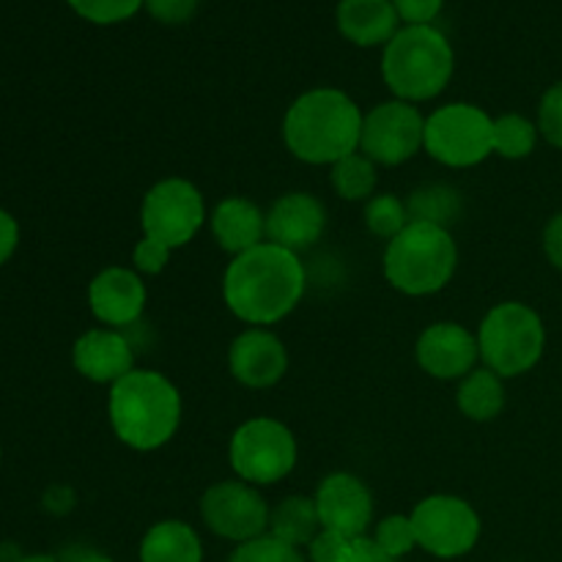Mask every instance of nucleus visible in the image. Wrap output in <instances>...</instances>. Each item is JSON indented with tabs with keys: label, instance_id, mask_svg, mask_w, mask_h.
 Returning a JSON list of instances; mask_svg holds the SVG:
<instances>
[{
	"label": "nucleus",
	"instance_id": "obj_6",
	"mask_svg": "<svg viewBox=\"0 0 562 562\" xmlns=\"http://www.w3.org/2000/svg\"><path fill=\"white\" fill-rule=\"evenodd\" d=\"M483 366L497 376L514 379L532 371L547 349V327L525 302H499L483 316L477 329Z\"/></svg>",
	"mask_w": 562,
	"mask_h": 562
},
{
	"label": "nucleus",
	"instance_id": "obj_27",
	"mask_svg": "<svg viewBox=\"0 0 562 562\" xmlns=\"http://www.w3.org/2000/svg\"><path fill=\"white\" fill-rule=\"evenodd\" d=\"M409 223L412 220L409 212H406V201H401L393 192L373 195L371 201H366V228L379 239H395Z\"/></svg>",
	"mask_w": 562,
	"mask_h": 562
},
{
	"label": "nucleus",
	"instance_id": "obj_39",
	"mask_svg": "<svg viewBox=\"0 0 562 562\" xmlns=\"http://www.w3.org/2000/svg\"><path fill=\"white\" fill-rule=\"evenodd\" d=\"M75 562H113V560H110L108 554H102V552H82Z\"/></svg>",
	"mask_w": 562,
	"mask_h": 562
},
{
	"label": "nucleus",
	"instance_id": "obj_31",
	"mask_svg": "<svg viewBox=\"0 0 562 562\" xmlns=\"http://www.w3.org/2000/svg\"><path fill=\"white\" fill-rule=\"evenodd\" d=\"M538 132L547 137L549 146L562 148V82H554L538 108Z\"/></svg>",
	"mask_w": 562,
	"mask_h": 562
},
{
	"label": "nucleus",
	"instance_id": "obj_12",
	"mask_svg": "<svg viewBox=\"0 0 562 562\" xmlns=\"http://www.w3.org/2000/svg\"><path fill=\"white\" fill-rule=\"evenodd\" d=\"M269 505L258 486L245 481H220L201 497V516L214 536L234 541L236 547L269 532Z\"/></svg>",
	"mask_w": 562,
	"mask_h": 562
},
{
	"label": "nucleus",
	"instance_id": "obj_13",
	"mask_svg": "<svg viewBox=\"0 0 562 562\" xmlns=\"http://www.w3.org/2000/svg\"><path fill=\"white\" fill-rule=\"evenodd\" d=\"M417 366L434 379H464L472 373L481 360V346L477 335H472L464 324L437 322L426 327L415 346Z\"/></svg>",
	"mask_w": 562,
	"mask_h": 562
},
{
	"label": "nucleus",
	"instance_id": "obj_25",
	"mask_svg": "<svg viewBox=\"0 0 562 562\" xmlns=\"http://www.w3.org/2000/svg\"><path fill=\"white\" fill-rule=\"evenodd\" d=\"M329 181L344 201H371L379 181L376 162H371L362 151H355L329 165Z\"/></svg>",
	"mask_w": 562,
	"mask_h": 562
},
{
	"label": "nucleus",
	"instance_id": "obj_11",
	"mask_svg": "<svg viewBox=\"0 0 562 562\" xmlns=\"http://www.w3.org/2000/svg\"><path fill=\"white\" fill-rule=\"evenodd\" d=\"M423 137H426V119L420 110L404 99H390L376 104L362 119L360 151L371 162L395 168L409 162L420 151Z\"/></svg>",
	"mask_w": 562,
	"mask_h": 562
},
{
	"label": "nucleus",
	"instance_id": "obj_3",
	"mask_svg": "<svg viewBox=\"0 0 562 562\" xmlns=\"http://www.w3.org/2000/svg\"><path fill=\"white\" fill-rule=\"evenodd\" d=\"M181 393L165 373L135 368L110 387L108 417L119 442L137 453L165 448L181 426Z\"/></svg>",
	"mask_w": 562,
	"mask_h": 562
},
{
	"label": "nucleus",
	"instance_id": "obj_29",
	"mask_svg": "<svg viewBox=\"0 0 562 562\" xmlns=\"http://www.w3.org/2000/svg\"><path fill=\"white\" fill-rule=\"evenodd\" d=\"M373 541L382 552H387L390 558L401 560L417 547L415 525H412V516H387L376 525V532H373Z\"/></svg>",
	"mask_w": 562,
	"mask_h": 562
},
{
	"label": "nucleus",
	"instance_id": "obj_34",
	"mask_svg": "<svg viewBox=\"0 0 562 562\" xmlns=\"http://www.w3.org/2000/svg\"><path fill=\"white\" fill-rule=\"evenodd\" d=\"M168 258H170V247L157 239H148V236H143V239L135 245V250H132V263H135L137 272L151 274V278L168 267Z\"/></svg>",
	"mask_w": 562,
	"mask_h": 562
},
{
	"label": "nucleus",
	"instance_id": "obj_1",
	"mask_svg": "<svg viewBox=\"0 0 562 562\" xmlns=\"http://www.w3.org/2000/svg\"><path fill=\"white\" fill-rule=\"evenodd\" d=\"M307 289L305 263L296 252L263 241L231 258L223 274V300L239 322L272 327L296 311Z\"/></svg>",
	"mask_w": 562,
	"mask_h": 562
},
{
	"label": "nucleus",
	"instance_id": "obj_10",
	"mask_svg": "<svg viewBox=\"0 0 562 562\" xmlns=\"http://www.w3.org/2000/svg\"><path fill=\"white\" fill-rule=\"evenodd\" d=\"M206 223V203L192 181L162 179L143 195L140 225L143 236L168 245L170 250L190 245Z\"/></svg>",
	"mask_w": 562,
	"mask_h": 562
},
{
	"label": "nucleus",
	"instance_id": "obj_23",
	"mask_svg": "<svg viewBox=\"0 0 562 562\" xmlns=\"http://www.w3.org/2000/svg\"><path fill=\"white\" fill-rule=\"evenodd\" d=\"M456 404H459L461 415L467 420L475 423H488L505 409V384L503 376L492 371V368H475L472 373H467L459 384V393H456Z\"/></svg>",
	"mask_w": 562,
	"mask_h": 562
},
{
	"label": "nucleus",
	"instance_id": "obj_35",
	"mask_svg": "<svg viewBox=\"0 0 562 562\" xmlns=\"http://www.w3.org/2000/svg\"><path fill=\"white\" fill-rule=\"evenodd\" d=\"M393 5L406 25H431L442 11L445 0H393Z\"/></svg>",
	"mask_w": 562,
	"mask_h": 562
},
{
	"label": "nucleus",
	"instance_id": "obj_9",
	"mask_svg": "<svg viewBox=\"0 0 562 562\" xmlns=\"http://www.w3.org/2000/svg\"><path fill=\"white\" fill-rule=\"evenodd\" d=\"M409 516L417 547L439 560L464 558L481 541V516L456 494H431L420 499Z\"/></svg>",
	"mask_w": 562,
	"mask_h": 562
},
{
	"label": "nucleus",
	"instance_id": "obj_33",
	"mask_svg": "<svg viewBox=\"0 0 562 562\" xmlns=\"http://www.w3.org/2000/svg\"><path fill=\"white\" fill-rule=\"evenodd\" d=\"M201 0H143V9L162 25H184L195 16Z\"/></svg>",
	"mask_w": 562,
	"mask_h": 562
},
{
	"label": "nucleus",
	"instance_id": "obj_22",
	"mask_svg": "<svg viewBox=\"0 0 562 562\" xmlns=\"http://www.w3.org/2000/svg\"><path fill=\"white\" fill-rule=\"evenodd\" d=\"M318 532H322V519H318V508L313 497L291 494V497L280 499L269 510V536L289 543V547H307Z\"/></svg>",
	"mask_w": 562,
	"mask_h": 562
},
{
	"label": "nucleus",
	"instance_id": "obj_18",
	"mask_svg": "<svg viewBox=\"0 0 562 562\" xmlns=\"http://www.w3.org/2000/svg\"><path fill=\"white\" fill-rule=\"evenodd\" d=\"M71 362H75L77 373L86 376L93 384H110L135 371V351H132L130 338L119 329L99 327L88 329L77 338L75 349H71Z\"/></svg>",
	"mask_w": 562,
	"mask_h": 562
},
{
	"label": "nucleus",
	"instance_id": "obj_30",
	"mask_svg": "<svg viewBox=\"0 0 562 562\" xmlns=\"http://www.w3.org/2000/svg\"><path fill=\"white\" fill-rule=\"evenodd\" d=\"M228 562H307L302 549L289 547V543L278 541L267 532V536L256 538V541L239 543L231 554Z\"/></svg>",
	"mask_w": 562,
	"mask_h": 562
},
{
	"label": "nucleus",
	"instance_id": "obj_8",
	"mask_svg": "<svg viewBox=\"0 0 562 562\" xmlns=\"http://www.w3.org/2000/svg\"><path fill=\"white\" fill-rule=\"evenodd\" d=\"M423 148L448 168H475L494 154V119L470 102H450L426 119Z\"/></svg>",
	"mask_w": 562,
	"mask_h": 562
},
{
	"label": "nucleus",
	"instance_id": "obj_20",
	"mask_svg": "<svg viewBox=\"0 0 562 562\" xmlns=\"http://www.w3.org/2000/svg\"><path fill=\"white\" fill-rule=\"evenodd\" d=\"M335 20L340 36L357 47H379L401 31L393 0H340Z\"/></svg>",
	"mask_w": 562,
	"mask_h": 562
},
{
	"label": "nucleus",
	"instance_id": "obj_40",
	"mask_svg": "<svg viewBox=\"0 0 562 562\" xmlns=\"http://www.w3.org/2000/svg\"><path fill=\"white\" fill-rule=\"evenodd\" d=\"M16 562H58L55 558H49V554H31V558H22Z\"/></svg>",
	"mask_w": 562,
	"mask_h": 562
},
{
	"label": "nucleus",
	"instance_id": "obj_19",
	"mask_svg": "<svg viewBox=\"0 0 562 562\" xmlns=\"http://www.w3.org/2000/svg\"><path fill=\"white\" fill-rule=\"evenodd\" d=\"M209 225L217 245L231 256H241L267 241V212H261L250 198H223L209 214Z\"/></svg>",
	"mask_w": 562,
	"mask_h": 562
},
{
	"label": "nucleus",
	"instance_id": "obj_37",
	"mask_svg": "<svg viewBox=\"0 0 562 562\" xmlns=\"http://www.w3.org/2000/svg\"><path fill=\"white\" fill-rule=\"evenodd\" d=\"M543 252H547L549 263L562 272V212L554 214L543 228Z\"/></svg>",
	"mask_w": 562,
	"mask_h": 562
},
{
	"label": "nucleus",
	"instance_id": "obj_28",
	"mask_svg": "<svg viewBox=\"0 0 562 562\" xmlns=\"http://www.w3.org/2000/svg\"><path fill=\"white\" fill-rule=\"evenodd\" d=\"M69 9L93 25H119L143 9V0H66Z\"/></svg>",
	"mask_w": 562,
	"mask_h": 562
},
{
	"label": "nucleus",
	"instance_id": "obj_14",
	"mask_svg": "<svg viewBox=\"0 0 562 562\" xmlns=\"http://www.w3.org/2000/svg\"><path fill=\"white\" fill-rule=\"evenodd\" d=\"M313 499H316L324 530H335L346 538H362L371 527V488L351 472H333L324 477Z\"/></svg>",
	"mask_w": 562,
	"mask_h": 562
},
{
	"label": "nucleus",
	"instance_id": "obj_16",
	"mask_svg": "<svg viewBox=\"0 0 562 562\" xmlns=\"http://www.w3.org/2000/svg\"><path fill=\"white\" fill-rule=\"evenodd\" d=\"M327 228V209L311 192H285L267 212V241L296 252L311 250Z\"/></svg>",
	"mask_w": 562,
	"mask_h": 562
},
{
	"label": "nucleus",
	"instance_id": "obj_5",
	"mask_svg": "<svg viewBox=\"0 0 562 562\" xmlns=\"http://www.w3.org/2000/svg\"><path fill=\"white\" fill-rule=\"evenodd\" d=\"M384 278L406 296H431L453 280L459 245L448 228L409 223L384 250Z\"/></svg>",
	"mask_w": 562,
	"mask_h": 562
},
{
	"label": "nucleus",
	"instance_id": "obj_4",
	"mask_svg": "<svg viewBox=\"0 0 562 562\" xmlns=\"http://www.w3.org/2000/svg\"><path fill=\"white\" fill-rule=\"evenodd\" d=\"M456 53L448 36L434 25H406L384 44L382 77L395 99L428 102L448 88Z\"/></svg>",
	"mask_w": 562,
	"mask_h": 562
},
{
	"label": "nucleus",
	"instance_id": "obj_26",
	"mask_svg": "<svg viewBox=\"0 0 562 562\" xmlns=\"http://www.w3.org/2000/svg\"><path fill=\"white\" fill-rule=\"evenodd\" d=\"M538 124L519 113H505L494 119V154L505 159H525L536 151Z\"/></svg>",
	"mask_w": 562,
	"mask_h": 562
},
{
	"label": "nucleus",
	"instance_id": "obj_24",
	"mask_svg": "<svg viewBox=\"0 0 562 562\" xmlns=\"http://www.w3.org/2000/svg\"><path fill=\"white\" fill-rule=\"evenodd\" d=\"M406 212H409L412 223H428L448 228L456 225L464 214V201L456 187L445 184V181H431L423 184L406 198Z\"/></svg>",
	"mask_w": 562,
	"mask_h": 562
},
{
	"label": "nucleus",
	"instance_id": "obj_7",
	"mask_svg": "<svg viewBox=\"0 0 562 562\" xmlns=\"http://www.w3.org/2000/svg\"><path fill=\"white\" fill-rule=\"evenodd\" d=\"M296 437L274 417H252L234 431L228 445L231 470L250 486H274L296 467Z\"/></svg>",
	"mask_w": 562,
	"mask_h": 562
},
{
	"label": "nucleus",
	"instance_id": "obj_21",
	"mask_svg": "<svg viewBox=\"0 0 562 562\" xmlns=\"http://www.w3.org/2000/svg\"><path fill=\"white\" fill-rule=\"evenodd\" d=\"M140 562H203L201 536L181 519L157 521L143 536Z\"/></svg>",
	"mask_w": 562,
	"mask_h": 562
},
{
	"label": "nucleus",
	"instance_id": "obj_17",
	"mask_svg": "<svg viewBox=\"0 0 562 562\" xmlns=\"http://www.w3.org/2000/svg\"><path fill=\"white\" fill-rule=\"evenodd\" d=\"M148 289L135 269L108 267L88 285V305L91 313L110 329L135 324L146 311Z\"/></svg>",
	"mask_w": 562,
	"mask_h": 562
},
{
	"label": "nucleus",
	"instance_id": "obj_15",
	"mask_svg": "<svg viewBox=\"0 0 562 562\" xmlns=\"http://www.w3.org/2000/svg\"><path fill=\"white\" fill-rule=\"evenodd\" d=\"M231 376L250 390L274 387L289 371L285 344L267 327H250L234 338L228 349Z\"/></svg>",
	"mask_w": 562,
	"mask_h": 562
},
{
	"label": "nucleus",
	"instance_id": "obj_36",
	"mask_svg": "<svg viewBox=\"0 0 562 562\" xmlns=\"http://www.w3.org/2000/svg\"><path fill=\"white\" fill-rule=\"evenodd\" d=\"M344 562H398L395 558H390L387 552H382V549L376 547V541L368 536L362 538H355L349 547V552H346Z\"/></svg>",
	"mask_w": 562,
	"mask_h": 562
},
{
	"label": "nucleus",
	"instance_id": "obj_32",
	"mask_svg": "<svg viewBox=\"0 0 562 562\" xmlns=\"http://www.w3.org/2000/svg\"><path fill=\"white\" fill-rule=\"evenodd\" d=\"M355 538H346L335 530H324L307 543V562H344Z\"/></svg>",
	"mask_w": 562,
	"mask_h": 562
},
{
	"label": "nucleus",
	"instance_id": "obj_38",
	"mask_svg": "<svg viewBox=\"0 0 562 562\" xmlns=\"http://www.w3.org/2000/svg\"><path fill=\"white\" fill-rule=\"evenodd\" d=\"M16 245H20V225L9 212L0 209V267L14 256Z\"/></svg>",
	"mask_w": 562,
	"mask_h": 562
},
{
	"label": "nucleus",
	"instance_id": "obj_2",
	"mask_svg": "<svg viewBox=\"0 0 562 562\" xmlns=\"http://www.w3.org/2000/svg\"><path fill=\"white\" fill-rule=\"evenodd\" d=\"M362 119L360 104L340 88H311L300 93L285 110L283 140L300 162L335 165L360 151Z\"/></svg>",
	"mask_w": 562,
	"mask_h": 562
}]
</instances>
